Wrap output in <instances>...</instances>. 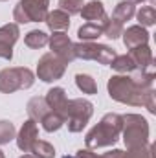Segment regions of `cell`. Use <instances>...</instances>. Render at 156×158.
Returning <instances> with one entry per match:
<instances>
[{"label":"cell","mask_w":156,"mask_h":158,"mask_svg":"<svg viewBox=\"0 0 156 158\" xmlns=\"http://www.w3.org/2000/svg\"><path fill=\"white\" fill-rule=\"evenodd\" d=\"M154 76L138 72L136 76L116 74L109 79L107 90L110 99L130 107H145L151 114H156V92L153 88Z\"/></svg>","instance_id":"obj_1"},{"label":"cell","mask_w":156,"mask_h":158,"mask_svg":"<svg viewBox=\"0 0 156 158\" xmlns=\"http://www.w3.org/2000/svg\"><path fill=\"white\" fill-rule=\"evenodd\" d=\"M121 129H123V118H121V114H116V112L105 114L97 125H94L86 132V136H84L86 149L94 151V149H99V147H110V145H114L119 140Z\"/></svg>","instance_id":"obj_2"},{"label":"cell","mask_w":156,"mask_h":158,"mask_svg":"<svg viewBox=\"0 0 156 158\" xmlns=\"http://www.w3.org/2000/svg\"><path fill=\"white\" fill-rule=\"evenodd\" d=\"M123 118V142L127 149L149 145V121L142 114H125Z\"/></svg>","instance_id":"obj_3"},{"label":"cell","mask_w":156,"mask_h":158,"mask_svg":"<svg viewBox=\"0 0 156 158\" xmlns=\"http://www.w3.org/2000/svg\"><path fill=\"white\" fill-rule=\"evenodd\" d=\"M35 83V74L26 66H13L0 70V92L13 94L17 90H28Z\"/></svg>","instance_id":"obj_4"},{"label":"cell","mask_w":156,"mask_h":158,"mask_svg":"<svg viewBox=\"0 0 156 158\" xmlns=\"http://www.w3.org/2000/svg\"><path fill=\"white\" fill-rule=\"evenodd\" d=\"M92 114H94V105L88 99H84V98L68 99L64 123L68 125L70 132H81L86 127V123L90 121Z\"/></svg>","instance_id":"obj_5"},{"label":"cell","mask_w":156,"mask_h":158,"mask_svg":"<svg viewBox=\"0 0 156 158\" xmlns=\"http://www.w3.org/2000/svg\"><path fill=\"white\" fill-rule=\"evenodd\" d=\"M50 13V0H18L13 9L15 24L28 22H44Z\"/></svg>","instance_id":"obj_6"},{"label":"cell","mask_w":156,"mask_h":158,"mask_svg":"<svg viewBox=\"0 0 156 158\" xmlns=\"http://www.w3.org/2000/svg\"><path fill=\"white\" fill-rule=\"evenodd\" d=\"M74 53H76V59L96 61L99 64H110L112 59L117 55L110 46L99 44V42H77L74 44Z\"/></svg>","instance_id":"obj_7"},{"label":"cell","mask_w":156,"mask_h":158,"mask_svg":"<svg viewBox=\"0 0 156 158\" xmlns=\"http://www.w3.org/2000/svg\"><path fill=\"white\" fill-rule=\"evenodd\" d=\"M66 72V64L55 57L51 52L50 53H44L37 63V77L44 83H53L57 79H61Z\"/></svg>","instance_id":"obj_8"},{"label":"cell","mask_w":156,"mask_h":158,"mask_svg":"<svg viewBox=\"0 0 156 158\" xmlns=\"http://www.w3.org/2000/svg\"><path fill=\"white\" fill-rule=\"evenodd\" d=\"M50 50L55 57H59L64 64H70L72 61H76V53H74V42L64 31H53V35H50L48 39Z\"/></svg>","instance_id":"obj_9"},{"label":"cell","mask_w":156,"mask_h":158,"mask_svg":"<svg viewBox=\"0 0 156 158\" xmlns=\"http://www.w3.org/2000/svg\"><path fill=\"white\" fill-rule=\"evenodd\" d=\"M20 37V28L15 22L0 26V59H13V46Z\"/></svg>","instance_id":"obj_10"},{"label":"cell","mask_w":156,"mask_h":158,"mask_svg":"<svg viewBox=\"0 0 156 158\" xmlns=\"http://www.w3.org/2000/svg\"><path fill=\"white\" fill-rule=\"evenodd\" d=\"M17 140V145L22 153H31V147L33 143L39 140V127L33 119H26L18 131V134L15 136Z\"/></svg>","instance_id":"obj_11"},{"label":"cell","mask_w":156,"mask_h":158,"mask_svg":"<svg viewBox=\"0 0 156 158\" xmlns=\"http://www.w3.org/2000/svg\"><path fill=\"white\" fill-rule=\"evenodd\" d=\"M129 55L132 57V61H134L138 72H143V74L154 76V59H153V52H151L149 44H143V46L132 48V50L129 52Z\"/></svg>","instance_id":"obj_12"},{"label":"cell","mask_w":156,"mask_h":158,"mask_svg":"<svg viewBox=\"0 0 156 158\" xmlns=\"http://www.w3.org/2000/svg\"><path fill=\"white\" fill-rule=\"evenodd\" d=\"M79 15H81L86 22L97 24L99 28H105V24L109 22L105 6H103V2H99V0H92V2H88V4H84Z\"/></svg>","instance_id":"obj_13"},{"label":"cell","mask_w":156,"mask_h":158,"mask_svg":"<svg viewBox=\"0 0 156 158\" xmlns=\"http://www.w3.org/2000/svg\"><path fill=\"white\" fill-rule=\"evenodd\" d=\"M44 99H46L50 110H53V112H57V114H61V116L64 118V114H66V105H68V96H66V90H64L63 86H53V88H50V90L46 92Z\"/></svg>","instance_id":"obj_14"},{"label":"cell","mask_w":156,"mask_h":158,"mask_svg":"<svg viewBox=\"0 0 156 158\" xmlns=\"http://www.w3.org/2000/svg\"><path fill=\"white\" fill-rule=\"evenodd\" d=\"M121 35H123V44L127 46V50H132V48H138L149 42V31L140 24L129 26L127 30H123Z\"/></svg>","instance_id":"obj_15"},{"label":"cell","mask_w":156,"mask_h":158,"mask_svg":"<svg viewBox=\"0 0 156 158\" xmlns=\"http://www.w3.org/2000/svg\"><path fill=\"white\" fill-rule=\"evenodd\" d=\"M44 22L51 31H66L70 28V15L63 9H53L46 15Z\"/></svg>","instance_id":"obj_16"},{"label":"cell","mask_w":156,"mask_h":158,"mask_svg":"<svg viewBox=\"0 0 156 158\" xmlns=\"http://www.w3.org/2000/svg\"><path fill=\"white\" fill-rule=\"evenodd\" d=\"M26 110H28L30 119H33L35 123H40V119L50 112V107H48V103H46V99H44V98L35 96V98H31V99L28 101Z\"/></svg>","instance_id":"obj_17"},{"label":"cell","mask_w":156,"mask_h":158,"mask_svg":"<svg viewBox=\"0 0 156 158\" xmlns=\"http://www.w3.org/2000/svg\"><path fill=\"white\" fill-rule=\"evenodd\" d=\"M134 15H136V6L130 0L119 2L116 7H114V11H112V19L117 20V22H121V24H125L127 20H130Z\"/></svg>","instance_id":"obj_18"},{"label":"cell","mask_w":156,"mask_h":158,"mask_svg":"<svg viewBox=\"0 0 156 158\" xmlns=\"http://www.w3.org/2000/svg\"><path fill=\"white\" fill-rule=\"evenodd\" d=\"M101 35H103V28H99L97 24H90V22L83 24L77 30V37L81 42H94V40L99 39Z\"/></svg>","instance_id":"obj_19"},{"label":"cell","mask_w":156,"mask_h":158,"mask_svg":"<svg viewBox=\"0 0 156 158\" xmlns=\"http://www.w3.org/2000/svg\"><path fill=\"white\" fill-rule=\"evenodd\" d=\"M109 66H112L117 74H130V72H134V70H136V64H134V61H132V57H130L129 53L116 55Z\"/></svg>","instance_id":"obj_20"},{"label":"cell","mask_w":156,"mask_h":158,"mask_svg":"<svg viewBox=\"0 0 156 158\" xmlns=\"http://www.w3.org/2000/svg\"><path fill=\"white\" fill-rule=\"evenodd\" d=\"M48 39H50V37H48L44 31H40V30H31V31L26 33V37H24V44H26L28 48L39 50V48H44V46L48 44Z\"/></svg>","instance_id":"obj_21"},{"label":"cell","mask_w":156,"mask_h":158,"mask_svg":"<svg viewBox=\"0 0 156 158\" xmlns=\"http://www.w3.org/2000/svg\"><path fill=\"white\" fill-rule=\"evenodd\" d=\"M40 123H42V129H44L46 132H55V131H59V129L64 125V118H63L61 114L50 110L44 118L40 119Z\"/></svg>","instance_id":"obj_22"},{"label":"cell","mask_w":156,"mask_h":158,"mask_svg":"<svg viewBox=\"0 0 156 158\" xmlns=\"http://www.w3.org/2000/svg\"><path fill=\"white\" fill-rule=\"evenodd\" d=\"M76 85H77V88L83 94H90V96L97 94V83L88 74H77L76 76Z\"/></svg>","instance_id":"obj_23"},{"label":"cell","mask_w":156,"mask_h":158,"mask_svg":"<svg viewBox=\"0 0 156 158\" xmlns=\"http://www.w3.org/2000/svg\"><path fill=\"white\" fill-rule=\"evenodd\" d=\"M136 19L140 22V26L143 28H149V26H154L156 22V9L153 6H143L136 11Z\"/></svg>","instance_id":"obj_24"},{"label":"cell","mask_w":156,"mask_h":158,"mask_svg":"<svg viewBox=\"0 0 156 158\" xmlns=\"http://www.w3.org/2000/svg\"><path fill=\"white\" fill-rule=\"evenodd\" d=\"M31 155L35 158H55V147L50 142L37 140L31 147Z\"/></svg>","instance_id":"obj_25"},{"label":"cell","mask_w":156,"mask_h":158,"mask_svg":"<svg viewBox=\"0 0 156 158\" xmlns=\"http://www.w3.org/2000/svg\"><path fill=\"white\" fill-rule=\"evenodd\" d=\"M15 136H17L15 125L7 119H0V145L9 143L11 140H15Z\"/></svg>","instance_id":"obj_26"},{"label":"cell","mask_w":156,"mask_h":158,"mask_svg":"<svg viewBox=\"0 0 156 158\" xmlns=\"http://www.w3.org/2000/svg\"><path fill=\"white\" fill-rule=\"evenodd\" d=\"M121 33H123V24L114 20V19H109V22L103 28V35L109 37V39H112V40H116L121 37Z\"/></svg>","instance_id":"obj_27"},{"label":"cell","mask_w":156,"mask_h":158,"mask_svg":"<svg viewBox=\"0 0 156 158\" xmlns=\"http://www.w3.org/2000/svg\"><path fill=\"white\" fill-rule=\"evenodd\" d=\"M84 2L83 0H59V9L66 11L68 15H77L81 13Z\"/></svg>","instance_id":"obj_28"},{"label":"cell","mask_w":156,"mask_h":158,"mask_svg":"<svg viewBox=\"0 0 156 158\" xmlns=\"http://www.w3.org/2000/svg\"><path fill=\"white\" fill-rule=\"evenodd\" d=\"M145 153H147V145L136 147V149H127V151H123L121 158H145Z\"/></svg>","instance_id":"obj_29"},{"label":"cell","mask_w":156,"mask_h":158,"mask_svg":"<svg viewBox=\"0 0 156 158\" xmlns=\"http://www.w3.org/2000/svg\"><path fill=\"white\" fill-rule=\"evenodd\" d=\"M64 158H68V156H64ZM74 158H101V156H99V155H96L92 149H79Z\"/></svg>","instance_id":"obj_30"},{"label":"cell","mask_w":156,"mask_h":158,"mask_svg":"<svg viewBox=\"0 0 156 158\" xmlns=\"http://www.w3.org/2000/svg\"><path fill=\"white\" fill-rule=\"evenodd\" d=\"M101 158H121L123 156V151L121 149H112V151H109V153H105V155H99Z\"/></svg>","instance_id":"obj_31"},{"label":"cell","mask_w":156,"mask_h":158,"mask_svg":"<svg viewBox=\"0 0 156 158\" xmlns=\"http://www.w3.org/2000/svg\"><path fill=\"white\" fill-rule=\"evenodd\" d=\"M145 158H154V145L149 143L147 145V153H145Z\"/></svg>","instance_id":"obj_32"},{"label":"cell","mask_w":156,"mask_h":158,"mask_svg":"<svg viewBox=\"0 0 156 158\" xmlns=\"http://www.w3.org/2000/svg\"><path fill=\"white\" fill-rule=\"evenodd\" d=\"M0 158H6V155H4V151L0 149Z\"/></svg>","instance_id":"obj_33"},{"label":"cell","mask_w":156,"mask_h":158,"mask_svg":"<svg viewBox=\"0 0 156 158\" xmlns=\"http://www.w3.org/2000/svg\"><path fill=\"white\" fill-rule=\"evenodd\" d=\"M130 2H134V4H136V2H147V0H130Z\"/></svg>","instance_id":"obj_34"},{"label":"cell","mask_w":156,"mask_h":158,"mask_svg":"<svg viewBox=\"0 0 156 158\" xmlns=\"http://www.w3.org/2000/svg\"><path fill=\"white\" fill-rule=\"evenodd\" d=\"M0 2H6V0H0Z\"/></svg>","instance_id":"obj_35"}]
</instances>
